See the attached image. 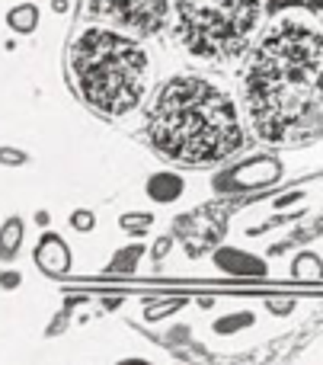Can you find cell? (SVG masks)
Wrapping results in <instances>:
<instances>
[{
    "label": "cell",
    "instance_id": "cell-1",
    "mask_svg": "<svg viewBox=\"0 0 323 365\" xmlns=\"http://www.w3.org/2000/svg\"><path fill=\"white\" fill-rule=\"evenodd\" d=\"M243 109L272 145L323 135V32L295 16L269 26L243 77Z\"/></svg>",
    "mask_w": 323,
    "mask_h": 365
},
{
    "label": "cell",
    "instance_id": "cell-2",
    "mask_svg": "<svg viewBox=\"0 0 323 365\" xmlns=\"http://www.w3.org/2000/svg\"><path fill=\"white\" fill-rule=\"evenodd\" d=\"M157 151L183 164H218L243 145L237 106L218 83L205 77L170 81L147 115Z\"/></svg>",
    "mask_w": 323,
    "mask_h": 365
},
{
    "label": "cell",
    "instance_id": "cell-3",
    "mask_svg": "<svg viewBox=\"0 0 323 365\" xmlns=\"http://www.w3.org/2000/svg\"><path fill=\"white\" fill-rule=\"evenodd\" d=\"M70 68L83 100L106 115H125L151 87V58L125 32L90 26L70 48Z\"/></svg>",
    "mask_w": 323,
    "mask_h": 365
},
{
    "label": "cell",
    "instance_id": "cell-4",
    "mask_svg": "<svg viewBox=\"0 0 323 365\" xmlns=\"http://www.w3.org/2000/svg\"><path fill=\"white\" fill-rule=\"evenodd\" d=\"M263 23V0H179L176 38L192 58L237 61Z\"/></svg>",
    "mask_w": 323,
    "mask_h": 365
},
{
    "label": "cell",
    "instance_id": "cell-5",
    "mask_svg": "<svg viewBox=\"0 0 323 365\" xmlns=\"http://www.w3.org/2000/svg\"><path fill=\"white\" fill-rule=\"evenodd\" d=\"M90 10L128 32L151 36L170 19L173 0H90Z\"/></svg>",
    "mask_w": 323,
    "mask_h": 365
},
{
    "label": "cell",
    "instance_id": "cell-6",
    "mask_svg": "<svg viewBox=\"0 0 323 365\" xmlns=\"http://www.w3.org/2000/svg\"><path fill=\"white\" fill-rule=\"evenodd\" d=\"M36 263H38V269L48 272V276H61L70 266V253H68V247L61 244V237H45L36 250Z\"/></svg>",
    "mask_w": 323,
    "mask_h": 365
},
{
    "label": "cell",
    "instance_id": "cell-7",
    "mask_svg": "<svg viewBox=\"0 0 323 365\" xmlns=\"http://www.w3.org/2000/svg\"><path fill=\"white\" fill-rule=\"evenodd\" d=\"M23 234H26V225L19 218L4 221V227H0V259H4V263L16 259L19 247H23Z\"/></svg>",
    "mask_w": 323,
    "mask_h": 365
},
{
    "label": "cell",
    "instance_id": "cell-8",
    "mask_svg": "<svg viewBox=\"0 0 323 365\" xmlns=\"http://www.w3.org/2000/svg\"><path fill=\"white\" fill-rule=\"evenodd\" d=\"M10 26L13 29L29 32L32 26H36V10H32V6H19V10H13L10 13Z\"/></svg>",
    "mask_w": 323,
    "mask_h": 365
},
{
    "label": "cell",
    "instance_id": "cell-9",
    "mask_svg": "<svg viewBox=\"0 0 323 365\" xmlns=\"http://www.w3.org/2000/svg\"><path fill=\"white\" fill-rule=\"evenodd\" d=\"M19 160H26L23 154H16L13 148H0V164H19Z\"/></svg>",
    "mask_w": 323,
    "mask_h": 365
},
{
    "label": "cell",
    "instance_id": "cell-10",
    "mask_svg": "<svg viewBox=\"0 0 323 365\" xmlns=\"http://www.w3.org/2000/svg\"><path fill=\"white\" fill-rule=\"evenodd\" d=\"M119 365H154V362H147V359H122Z\"/></svg>",
    "mask_w": 323,
    "mask_h": 365
}]
</instances>
